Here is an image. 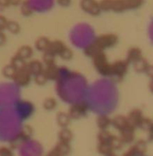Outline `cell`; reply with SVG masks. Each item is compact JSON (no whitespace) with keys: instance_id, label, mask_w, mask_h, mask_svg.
Instances as JSON below:
<instances>
[{"instance_id":"ba28073f","label":"cell","mask_w":153,"mask_h":156,"mask_svg":"<svg viewBox=\"0 0 153 156\" xmlns=\"http://www.w3.org/2000/svg\"><path fill=\"white\" fill-rule=\"evenodd\" d=\"M56 1L58 3V5H60L61 6L63 7L68 6V5L71 3V0H56Z\"/></svg>"},{"instance_id":"52a82bcc","label":"cell","mask_w":153,"mask_h":156,"mask_svg":"<svg viewBox=\"0 0 153 156\" xmlns=\"http://www.w3.org/2000/svg\"><path fill=\"white\" fill-rule=\"evenodd\" d=\"M8 22L9 21H7L5 17H4L3 16H1V15H0V31H2V30L6 28Z\"/></svg>"},{"instance_id":"9c48e42d","label":"cell","mask_w":153,"mask_h":156,"mask_svg":"<svg viewBox=\"0 0 153 156\" xmlns=\"http://www.w3.org/2000/svg\"><path fill=\"white\" fill-rule=\"evenodd\" d=\"M11 5V2H10V0H0V7H8Z\"/></svg>"},{"instance_id":"3957f363","label":"cell","mask_w":153,"mask_h":156,"mask_svg":"<svg viewBox=\"0 0 153 156\" xmlns=\"http://www.w3.org/2000/svg\"><path fill=\"white\" fill-rule=\"evenodd\" d=\"M2 73H3V74L5 76H8V77L11 76V77H13L16 73V68L12 64L11 65L6 66V67H4L3 70H2Z\"/></svg>"},{"instance_id":"7a4b0ae2","label":"cell","mask_w":153,"mask_h":156,"mask_svg":"<svg viewBox=\"0 0 153 156\" xmlns=\"http://www.w3.org/2000/svg\"><path fill=\"white\" fill-rule=\"evenodd\" d=\"M126 9L137 8L143 2V0H124Z\"/></svg>"},{"instance_id":"8992f818","label":"cell","mask_w":153,"mask_h":156,"mask_svg":"<svg viewBox=\"0 0 153 156\" xmlns=\"http://www.w3.org/2000/svg\"><path fill=\"white\" fill-rule=\"evenodd\" d=\"M22 12L23 14L27 15L28 13H29L31 12V9H30V5L29 2L28 1H25L22 3Z\"/></svg>"},{"instance_id":"8fae6325","label":"cell","mask_w":153,"mask_h":156,"mask_svg":"<svg viewBox=\"0 0 153 156\" xmlns=\"http://www.w3.org/2000/svg\"><path fill=\"white\" fill-rule=\"evenodd\" d=\"M22 0H10L11 5H18L21 3Z\"/></svg>"},{"instance_id":"30bf717a","label":"cell","mask_w":153,"mask_h":156,"mask_svg":"<svg viewBox=\"0 0 153 156\" xmlns=\"http://www.w3.org/2000/svg\"><path fill=\"white\" fill-rule=\"evenodd\" d=\"M5 34L2 33V31H0V46H2V44L5 43Z\"/></svg>"},{"instance_id":"277c9868","label":"cell","mask_w":153,"mask_h":156,"mask_svg":"<svg viewBox=\"0 0 153 156\" xmlns=\"http://www.w3.org/2000/svg\"><path fill=\"white\" fill-rule=\"evenodd\" d=\"M6 28L9 31H11V32L16 33L19 31V25H18L16 22H14V21H9L8 24H7Z\"/></svg>"},{"instance_id":"7c38bea8","label":"cell","mask_w":153,"mask_h":156,"mask_svg":"<svg viewBox=\"0 0 153 156\" xmlns=\"http://www.w3.org/2000/svg\"><path fill=\"white\" fill-rule=\"evenodd\" d=\"M151 90H153V82H152V83H151Z\"/></svg>"},{"instance_id":"6da1fadb","label":"cell","mask_w":153,"mask_h":156,"mask_svg":"<svg viewBox=\"0 0 153 156\" xmlns=\"http://www.w3.org/2000/svg\"><path fill=\"white\" fill-rule=\"evenodd\" d=\"M80 5L84 11L91 13H97L100 11V2L97 0H80Z\"/></svg>"},{"instance_id":"5b68a950","label":"cell","mask_w":153,"mask_h":156,"mask_svg":"<svg viewBox=\"0 0 153 156\" xmlns=\"http://www.w3.org/2000/svg\"><path fill=\"white\" fill-rule=\"evenodd\" d=\"M0 156H13V153L7 147H0Z\"/></svg>"}]
</instances>
